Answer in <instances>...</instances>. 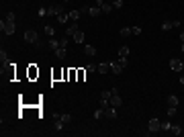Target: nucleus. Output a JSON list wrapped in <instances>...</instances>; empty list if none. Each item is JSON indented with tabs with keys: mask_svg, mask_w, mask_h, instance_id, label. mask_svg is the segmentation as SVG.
<instances>
[{
	"mask_svg": "<svg viewBox=\"0 0 184 137\" xmlns=\"http://www.w3.org/2000/svg\"><path fill=\"white\" fill-rule=\"evenodd\" d=\"M43 31H45V35H49V37H53V35H55L53 27H49V25H45V29H43Z\"/></svg>",
	"mask_w": 184,
	"mask_h": 137,
	"instance_id": "nucleus-25",
	"label": "nucleus"
},
{
	"mask_svg": "<svg viewBox=\"0 0 184 137\" xmlns=\"http://www.w3.org/2000/svg\"><path fill=\"white\" fill-rule=\"evenodd\" d=\"M104 117H108V119H117V108H115V106H106V108H104Z\"/></svg>",
	"mask_w": 184,
	"mask_h": 137,
	"instance_id": "nucleus-9",
	"label": "nucleus"
},
{
	"mask_svg": "<svg viewBox=\"0 0 184 137\" xmlns=\"http://www.w3.org/2000/svg\"><path fill=\"white\" fill-rule=\"evenodd\" d=\"M119 35H121V37H129V35H131V27H123Z\"/></svg>",
	"mask_w": 184,
	"mask_h": 137,
	"instance_id": "nucleus-20",
	"label": "nucleus"
},
{
	"mask_svg": "<svg viewBox=\"0 0 184 137\" xmlns=\"http://www.w3.org/2000/svg\"><path fill=\"white\" fill-rule=\"evenodd\" d=\"M178 102H180V100H178V96H174V94H172V96H168V106H178Z\"/></svg>",
	"mask_w": 184,
	"mask_h": 137,
	"instance_id": "nucleus-15",
	"label": "nucleus"
},
{
	"mask_svg": "<svg viewBox=\"0 0 184 137\" xmlns=\"http://www.w3.org/2000/svg\"><path fill=\"white\" fill-rule=\"evenodd\" d=\"M72 37H74V41H76V43H84V33H82V31H78V33H74Z\"/></svg>",
	"mask_w": 184,
	"mask_h": 137,
	"instance_id": "nucleus-14",
	"label": "nucleus"
},
{
	"mask_svg": "<svg viewBox=\"0 0 184 137\" xmlns=\"http://www.w3.org/2000/svg\"><path fill=\"white\" fill-rule=\"evenodd\" d=\"M170 131H172L174 135H180V133H182V129H180V125H172V129H170Z\"/></svg>",
	"mask_w": 184,
	"mask_h": 137,
	"instance_id": "nucleus-26",
	"label": "nucleus"
},
{
	"mask_svg": "<svg viewBox=\"0 0 184 137\" xmlns=\"http://www.w3.org/2000/svg\"><path fill=\"white\" fill-rule=\"evenodd\" d=\"M113 8H123V0H113Z\"/></svg>",
	"mask_w": 184,
	"mask_h": 137,
	"instance_id": "nucleus-28",
	"label": "nucleus"
},
{
	"mask_svg": "<svg viewBox=\"0 0 184 137\" xmlns=\"http://www.w3.org/2000/svg\"><path fill=\"white\" fill-rule=\"evenodd\" d=\"M180 41H182V43H184V31H182V33H180Z\"/></svg>",
	"mask_w": 184,
	"mask_h": 137,
	"instance_id": "nucleus-37",
	"label": "nucleus"
},
{
	"mask_svg": "<svg viewBox=\"0 0 184 137\" xmlns=\"http://www.w3.org/2000/svg\"><path fill=\"white\" fill-rule=\"evenodd\" d=\"M123 70H125V68H123L119 61H111V72H113L115 76H121V74H123Z\"/></svg>",
	"mask_w": 184,
	"mask_h": 137,
	"instance_id": "nucleus-4",
	"label": "nucleus"
},
{
	"mask_svg": "<svg viewBox=\"0 0 184 137\" xmlns=\"http://www.w3.org/2000/svg\"><path fill=\"white\" fill-rule=\"evenodd\" d=\"M59 119H61L63 125H66V123H72V115H59Z\"/></svg>",
	"mask_w": 184,
	"mask_h": 137,
	"instance_id": "nucleus-23",
	"label": "nucleus"
},
{
	"mask_svg": "<svg viewBox=\"0 0 184 137\" xmlns=\"http://www.w3.org/2000/svg\"><path fill=\"white\" fill-rule=\"evenodd\" d=\"M180 84H184V74H182V76H180Z\"/></svg>",
	"mask_w": 184,
	"mask_h": 137,
	"instance_id": "nucleus-38",
	"label": "nucleus"
},
{
	"mask_svg": "<svg viewBox=\"0 0 184 137\" xmlns=\"http://www.w3.org/2000/svg\"><path fill=\"white\" fill-rule=\"evenodd\" d=\"M59 47H68V37H63V39L59 41Z\"/></svg>",
	"mask_w": 184,
	"mask_h": 137,
	"instance_id": "nucleus-35",
	"label": "nucleus"
},
{
	"mask_svg": "<svg viewBox=\"0 0 184 137\" xmlns=\"http://www.w3.org/2000/svg\"><path fill=\"white\" fill-rule=\"evenodd\" d=\"M55 55H57V59H63L66 57V47H57L55 49Z\"/></svg>",
	"mask_w": 184,
	"mask_h": 137,
	"instance_id": "nucleus-16",
	"label": "nucleus"
},
{
	"mask_svg": "<svg viewBox=\"0 0 184 137\" xmlns=\"http://www.w3.org/2000/svg\"><path fill=\"white\" fill-rule=\"evenodd\" d=\"M172 129V123L170 121H162V131H170Z\"/></svg>",
	"mask_w": 184,
	"mask_h": 137,
	"instance_id": "nucleus-24",
	"label": "nucleus"
},
{
	"mask_svg": "<svg viewBox=\"0 0 184 137\" xmlns=\"http://www.w3.org/2000/svg\"><path fill=\"white\" fill-rule=\"evenodd\" d=\"M170 68H172L174 72H182V70H184V64L180 61V59H176V57H174V59H170Z\"/></svg>",
	"mask_w": 184,
	"mask_h": 137,
	"instance_id": "nucleus-6",
	"label": "nucleus"
},
{
	"mask_svg": "<svg viewBox=\"0 0 184 137\" xmlns=\"http://www.w3.org/2000/svg\"><path fill=\"white\" fill-rule=\"evenodd\" d=\"M182 51H184V43H182Z\"/></svg>",
	"mask_w": 184,
	"mask_h": 137,
	"instance_id": "nucleus-39",
	"label": "nucleus"
},
{
	"mask_svg": "<svg viewBox=\"0 0 184 137\" xmlns=\"http://www.w3.org/2000/svg\"><path fill=\"white\" fill-rule=\"evenodd\" d=\"M176 25H174V21H166V23H162V31H170V29H174Z\"/></svg>",
	"mask_w": 184,
	"mask_h": 137,
	"instance_id": "nucleus-13",
	"label": "nucleus"
},
{
	"mask_svg": "<svg viewBox=\"0 0 184 137\" xmlns=\"http://www.w3.org/2000/svg\"><path fill=\"white\" fill-rule=\"evenodd\" d=\"M111 96H113V92H111V90H102V94H100V100H108Z\"/></svg>",
	"mask_w": 184,
	"mask_h": 137,
	"instance_id": "nucleus-21",
	"label": "nucleus"
},
{
	"mask_svg": "<svg viewBox=\"0 0 184 137\" xmlns=\"http://www.w3.org/2000/svg\"><path fill=\"white\" fill-rule=\"evenodd\" d=\"M96 72L102 74V76H104L106 72H111V61H108V64H104V61H102V64H96Z\"/></svg>",
	"mask_w": 184,
	"mask_h": 137,
	"instance_id": "nucleus-7",
	"label": "nucleus"
},
{
	"mask_svg": "<svg viewBox=\"0 0 184 137\" xmlns=\"http://www.w3.org/2000/svg\"><path fill=\"white\" fill-rule=\"evenodd\" d=\"M100 12H102V10H100L98 6H90V8H88V14H90V16H100Z\"/></svg>",
	"mask_w": 184,
	"mask_h": 137,
	"instance_id": "nucleus-10",
	"label": "nucleus"
},
{
	"mask_svg": "<svg viewBox=\"0 0 184 137\" xmlns=\"http://www.w3.org/2000/svg\"><path fill=\"white\" fill-rule=\"evenodd\" d=\"M102 4H104V0H96V6H98V8H100Z\"/></svg>",
	"mask_w": 184,
	"mask_h": 137,
	"instance_id": "nucleus-36",
	"label": "nucleus"
},
{
	"mask_svg": "<svg viewBox=\"0 0 184 137\" xmlns=\"http://www.w3.org/2000/svg\"><path fill=\"white\" fill-rule=\"evenodd\" d=\"M127 55H129V47L127 45L119 47V57H127Z\"/></svg>",
	"mask_w": 184,
	"mask_h": 137,
	"instance_id": "nucleus-18",
	"label": "nucleus"
},
{
	"mask_svg": "<svg viewBox=\"0 0 184 137\" xmlns=\"http://www.w3.org/2000/svg\"><path fill=\"white\" fill-rule=\"evenodd\" d=\"M84 53H86V55H96V47H92V45H84Z\"/></svg>",
	"mask_w": 184,
	"mask_h": 137,
	"instance_id": "nucleus-17",
	"label": "nucleus"
},
{
	"mask_svg": "<svg viewBox=\"0 0 184 137\" xmlns=\"http://www.w3.org/2000/svg\"><path fill=\"white\" fill-rule=\"evenodd\" d=\"M131 33H135V35H141L143 31H141V27H137V25H135V27H131Z\"/></svg>",
	"mask_w": 184,
	"mask_h": 137,
	"instance_id": "nucleus-31",
	"label": "nucleus"
},
{
	"mask_svg": "<svg viewBox=\"0 0 184 137\" xmlns=\"http://www.w3.org/2000/svg\"><path fill=\"white\" fill-rule=\"evenodd\" d=\"M57 21H59L61 25H66V23L70 21V14H68V12H61V14H57Z\"/></svg>",
	"mask_w": 184,
	"mask_h": 137,
	"instance_id": "nucleus-12",
	"label": "nucleus"
},
{
	"mask_svg": "<svg viewBox=\"0 0 184 137\" xmlns=\"http://www.w3.org/2000/svg\"><path fill=\"white\" fill-rule=\"evenodd\" d=\"M25 41H27V43H35V45H37V43H39V37H37V33H35L33 29H29V31H25Z\"/></svg>",
	"mask_w": 184,
	"mask_h": 137,
	"instance_id": "nucleus-3",
	"label": "nucleus"
},
{
	"mask_svg": "<svg viewBox=\"0 0 184 137\" xmlns=\"http://www.w3.org/2000/svg\"><path fill=\"white\" fill-rule=\"evenodd\" d=\"M176 115V106H168V117H174Z\"/></svg>",
	"mask_w": 184,
	"mask_h": 137,
	"instance_id": "nucleus-32",
	"label": "nucleus"
},
{
	"mask_svg": "<svg viewBox=\"0 0 184 137\" xmlns=\"http://www.w3.org/2000/svg\"><path fill=\"white\" fill-rule=\"evenodd\" d=\"M0 59H2V66H4V64L8 61V55H6V51H4V49L0 51Z\"/></svg>",
	"mask_w": 184,
	"mask_h": 137,
	"instance_id": "nucleus-27",
	"label": "nucleus"
},
{
	"mask_svg": "<svg viewBox=\"0 0 184 137\" xmlns=\"http://www.w3.org/2000/svg\"><path fill=\"white\" fill-rule=\"evenodd\" d=\"M111 2H113V0H111Z\"/></svg>",
	"mask_w": 184,
	"mask_h": 137,
	"instance_id": "nucleus-41",
	"label": "nucleus"
},
{
	"mask_svg": "<svg viewBox=\"0 0 184 137\" xmlns=\"http://www.w3.org/2000/svg\"><path fill=\"white\" fill-rule=\"evenodd\" d=\"M0 29H2L4 35H12V33H14V23H10V21H0Z\"/></svg>",
	"mask_w": 184,
	"mask_h": 137,
	"instance_id": "nucleus-2",
	"label": "nucleus"
},
{
	"mask_svg": "<svg viewBox=\"0 0 184 137\" xmlns=\"http://www.w3.org/2000/svg\"><path fill=\"white\" fill-rule=\"evenodd\" d=\"M108 104H111V106H115V108H119V106L123 104V98H121L119 94H113V96L108 98Z\"/></svg>",
	"mask_w": 184,
	"mask_h": 137,
	"instance_id": "nucleus-5",
	"label": "nucleus"
},
{
	"mask_svg": "<svg viewBox=\"0 0 184 137\" xmlns=\"http://www.w3.org/2000/svg\"><path fill=\"white\" fill-rule=\"evenodd\" d=\"M100 10H102L104 14H108V12H113V4H111V2H104V4L100 6Z\"/></svg>",
	"mask_w": 184,
	"mask_h": 137,
	"instance_id": "nucleus-11",
	"label": "nucleus"
},
{
	"mask_svg": "<svg viewBox=\"0 0 184 137\" xmlns=\"http://www.w3.org/2000/svg\"><path fill=\"white\" fill-rule=\"evenodd\" d=\"M14 19H16L14 12H8V14H6V21H10V23H14Z\"/></svg>",
	"mask_w": 184,
	"mask_h": 137,
	"instance_id": "nucleus-34",
	"label": "nucleus"
},
{
	"mask_svg": "<svg viewBox=\"0 0 184 137\" xmlns=\"http://www.w3.org/2000/svg\"><path fill=\"white\" fill-rule=\"evenodd\" d=\"M80 31V27H78V21H72V25L66 29V35L70 37V35H74V33H78Z\"/></svg>",
	"mask_w": 184,
	"mask_h": 137,
	"instance_id": "nucleus-8",
	"label": "nucleus"
},
{
	"mask_svg": "<svg viewBox=\"0 0 184 137\" xmlns=\"http://www.w3.org/2000/svg\"><path fill=\"white\" fill-rule=\"evenodd\" d=\"M119 64H121L123 68H127V66H129V59H127V57H119Z\"/></svg>",
	"mask_w": 184,
	"mask_h": 137,
	"instance_id": "nucleus-29",
	"label": "nucleus"
},
{
	"mask_svg": "<svg viewBox=\"0 0 184 137\" xmlns=\"http://www.w3.org/2000/svg\"><path fill=\"white\" fill-rule=\"evenodd\" d=\"M86 72H96V64H88L86 66Z\"/></svg>",
	"mask_w": 184,
	"mask_h": 137,
	"instance_id": "nucleus-33",
	"label": "nucleus"
},
{
	"mask_svg": "<svg viewBox=\"0 0 184 137\" xmlns=\"http://www.w3.org/2000/svg\"><path fill=\"white\" fill-rule=\"evenodd\" d=\"M66 2H72V0H66Z\"/></svg>",
	"mask_w": 184,
	"mask_h": 137,
	"instance_id": "nucleus-40",
	"label": "nucleus"
},
{
	"mask_svg": "<svg viewBox=\"0 0 184 137\" xmlns=\"http://www.w3.org/2000/svg\"><path fill=\"white\" fill-rule=\"evenodd\" d=\"M80 14H82V10H80V8H78V10H72V12H70V19H72V21H78V19H80Z\"/></svg>",
	"mask_w": 184,
	"mask_h": 137,
	"instance_id": "nucleus-19",
	"label": "nucleus"
},
{
	"mask_svg": "<svg viewBox=\"0 0 184 137\" xmlns=\"http://www.w3.org/2000/svg\"><path fill=\"white\" fill-rule=\"evenodd\" d=\"M100 117H104V108H98V111L94 113V119H100Z\"/></svg>",
	"mask_w": 184,
	"mask_h": 137,
	"instance_id": "nucleus-30",
	"label": "nucleus"
},
{
	"mask_svg": "<svg viewBox=\"0 0 184 137\" xmlns=\"http://www.w3.org/2000/svg\"><path fill=\"white\" fill-rule=\"evenodd\" d=\"M147 135H153V133H160L162 131V121L160 119H151L149 123H147Z\"/></svg>",
	"mask_w": 184,
	"mask_h": 137,
	"instance_id": "nucleus-1",
	"label": "nucleus"
},
{
	"mask_svg": "<svg viewBox=\"0 0 184 137\" xmlns=\"http://www.w3.org/2000/svg\"><path fill=\"white\" fill-rule=\"evenodd\" d=\"M57 47H59V41L51 37V39H49V49H57Z\"/></svg>",
	"mask_w": 184,
	"mask_h": 137,
	"instance_id": "nucleus-22",
	"label": "nucleus"
}]
</instances>
